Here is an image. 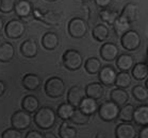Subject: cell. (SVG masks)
<instances>
[{
	"label": "cell",
	"instance_id": "obj_1",
	"mask_svg": "<svg viewBox=\"0 0 148 138\" xmlns=\"http://www.w3.org/2000/svg\"><path fill=\"white\" fill-rule=\"evenodd\" d=\"M33 121L37 128L47 131L54 126L56 122H57V115L52 107L43 106L34 113Z\"/></svg>",
	"mask_w": 148,
	"mask_h": 138
},
{
	"label": "cell",
	"instance_id": "obj_2",
	"mask_svg": "<svg viewBox=\"0 0 148 138\" xmlns=\"http://www.w3.org/2000/svg\"><path fill=\"white\" fill-rule=\"evenodd\" d=\"M119 106L115 104L114 102L104 101L100 105H98L97 111L102 121L104 122H112L118 118V113H119Z\"/></svg>",
	"mask_w": 148,
	"mask_h": 138
},
{
	"label": "cell",
	"instance_id": "obj_3",
	"mask_svg": "<svg viewBox=\"0 0 148 138\" xmlns=\"http://www.w3.org/2000/svg\"><path fill=\"white\" fill-rule=\"evenodd\" d=\"M62 63H63V65H64V67L66 69L71 71H76L82 67L83 57H82V54L78 50L68 49L63 53Z\"/></svg>",
	"mask_w": 148,
	"mask_h": 138
},
{
	"label": "cell",
	"instance_id": "obj_4",
	"mask_svg": "<svg viewBox=\"0 0 148 138\" xmlns=\"http://www.w3.org/2000/svg\"><path fill=\"white\" fill-rule=\"evenodd\" d=\"M65 92V83L60 77H51L45 83V94L48 97L57 99Z\"/></svg>",
	"mask_w": 148,
	"mask_h": 138
},
{
	"label": "cell",
	"instance_id": "obj_5",
	"mask_svg": "<svg viewBox=\"0 0 148 138\" xmlns=\"http://www.w3.org/2000/svg\"><path fill=\"white\" fill-rule=\"evenodd\" d=\"M67 30L73 38H83L88 31V24L81 17H74L68 22Z\"/></svg>",
	"mask_w": 148,
	"mask_h": 138
},
{
	"label": "cell",
	"instance_id": "obj_6",
	"mask_svg": "<svg viewBox=\"0 0 148 138\" xmlns=\"http://www.w3.org/2000/svg\"><path fill=\"white\" fill-rule=\"evenodd\" d=\"M11 124L12 128H16L18 131H25L32 124V116L24 109L16 111L11 117Z\"/></svg>",
	"mask_w": 148,
	"mask_h": 138
},
{
	"label": "cell",
	"instance_id": "obj_7",
	"mask_svg": "<svg viewBox=\"0 0 148 138\" xmlns=\"http://www.w3.org/2000/svg\"><path fill=\"white\" fill-rule=\"evenodd\" d=\"M141 36L138 31L130 30L127 31L121 36V44L125 50L135 51L141 46Z\"/></svg>",
	"mask_w": 148,
	"mask_h": 138
},
{
	"label": "cell",
	"instance_id": "obj_8",
	"mask_svg": "<svg viewBox=\"0 0 148 138\" xmlns=\"http://www.w3.org/2000/svg\"><path fill=\"white\" fill-rule=\"evenodd\" d=\"M26 32V24L20 19H11L4 26V34L8 38L17 39L20 38Z\"/></svg>",
	"mask_w": 148,
	"mask_h": 138
},
{
	"label": "cell",
	"instance_id": "obj_9",
	"mask_svg": "<svg viewBox=\"0 0 148 138\" xmlns=\"http://www.w3.org/2000/svg\"><path fill=\"white\" fill-rule=\"evenodd\" d=\"M32 14L35 19L49 26H57L61 24L63 19L62 13H58V12H40L38 9H34L32 11Z\"/></svg>",
	"mask_w": 148,
	"mask_h": 138
},
{
	"label": "cell",
	"instance_id": "obj_10",
	"mask_svg": "<svg viewBox=\"0 0 148 138\" xmlns=\"http://www.w3.org/2000/svg\"><path fill=\"white\" fill-rule=\"evenodd\" d=\"M97 74L101 84L110 87V86L114 85L115 77H116L117 72L114 69V67H112L110 65H106V66H102L100 68V70Z\"/></svg>",
	"mask_w": 148,
	"mask_h": 138
},
{
	"label": "cell",
	"instance_id": "obj_11",
	"mask_svg": "<svg viewBox=\"0 0 148 138\" xmlns=\"http://www.w3.org/2000/svg\"><path fill=\"white\" fill-rule=\"evenodd\" d=\"M99 54H100L101 60L106 62H113L118 56L119 49H118L117 45L114 43H104L100 47Z\"/></svg>",
	"mask_w": 148,
	"mask_h": 138
},
{
	"label": "cell",
	"instance_id": "obj_12",
	"mask_svg": "<svg viewBox=\"0 0 148 138\" xmlns=\"http://www.w3.org/2000/svg\"><path fill=\"white\" fill-rule=\"evenodd\" d=\"M116 138H136L138 132L136 128L130 122H121L115 128Z\"/></svg>",
	"mask_w": 148,
	"mask_h": 138
},
{
	"label": "cell",
	"instance_id": "obj_13",
	"mask_svg": "<svg viewBox=\"0 0 148 138\" xmlns=\"http://www.w3.org/2000/svg\"><path fill=\"white\" fill-rule=\"evenodd\" d=\"M85 97V91L81 86L79 85H74L71 86L67 91V102L71 105H73L74 107L77 108L81 100Z\"/></svg>",
	"mask_w": 148,
	"mask_h": 138
},
{
	"label": "cell",
	"instance_id": "obj_14",
	"mask_svg": "<svg viewBox=\"0 0 148 138\" xmlns=\"http://www.w3.org/2000/svg\"><path fill=\"white\" fill-rule=\"evenodd\" d=\"M32 11H33V5L29 0H17L14 7V12L16 14V16L21 19L31 16Z\"/></svg>",
	"mask_w": 148,
	"mask_h": 138
},
{
	"label": "cell",
	"instance_id": "obj_15",
	"mask_svg": "<svg viewBox=\"0 0 148 138\" xmlns=\"http://www.w3.org/2000/svg\"><path fill=\"white\" fill-rule=\"evenodd\" d=\"M21 84H23L25 89H27L29 91H34L37 90L42 85V79L35 73H26L23 77Z\"/></svg>",
	"mask_w": 148,
	"mask_h": 138
},
{
	"label": "cell",
	"instance_id": "obj_16",
	"mask_svg": "<svg viewBox=\"0 0 148 138\" xmlns=\"http://www.w3.org/2000/svg\"><path fill=\"white\" fill-rule=\"evenodd\" d=\"M85 96L95 100H100L104 96V87L100 82H93L85 86Z\"/></svg>",
	"mask_w": 148,
	"mask_h": 138
},
{
	"label": "cell",
	"instance_id": "obj_17",
	"mask_svg": "<svg viewBox=\"0 0 148 138\" xmlns=\"http://www.w3.org/2000/svg\"><path fill=\"white\" fill-rule=\"evenodd\" d=\"M119 16L125 18L126 20L132 24L134 21L138 20V7L135 3H132V2H129V3L125 4L123 10H121V13L119 14Z\"/></svg>",
	"mask_w": 148,
	"mask_h": 138
},
{
	"label": "cell",
	"instance_id": "obj_18",
	"mask_svg": "<svg viewBox=\"0 0 148 138\" xmlns=\"http://www.w3.org/2000/svg\"><path fill=\"white\" fill-rule=\"evenodd\" d=\"M77 108H79L83 114L88 115V116H92V115H94L97 111V108H98L97 100L92 99L90 97H84L81 100L80 103H79Z\"/></svg>",
	"mask_w": 148,
	"mask_h": 138
},
{
	"label": "cell",
	"instance_id": "obj_19",
	"mask_svg": "<svg viewBox=\"0 0 148 138\" xmlns=\"http://www.w3.org/2000/svg\"><path fill=\"white\" fill-rule=\"evenodd\" d=\"M132 121L135 122V124L145 126L148 124V105H140L134 108L133 113V119Z\"/></svg>",
	"mask_w": 148,
	"mask_h": 138
},
{
	"label": "cell",
	"instance_id": "obj_20",
	"mask_svg": "<svg viewBox=\"0 0 148 138\" xmlns=\"http://www.w3.org/2000/svg\"><path fill=\"white\" fill-rule=\"evenodd\" d=\"M38 47L33 39H26L20 45V53L27 58H33L37 55Z\"/></svg>",
	"mask_w": 148,
	"mask_h": 138
},
{
	"label": "cell",
	"instance_id": "obj_21",
	"mask_svg": "<svg viewBox=\"0 0 148 138\" xmlns=\"http://www.w3.org/2000/svg\"><path fill=\"white\" fill-rule=\"evenodd\" d=\"M60 45V38L59 35L54 32H46L42 37V46L46 50H54Z\"/></svg>",
	"mask_w": 148,
	"mask_h": 138
},
{
	"label": "cell",
	"instance_id": "obj_22",
	"mask_svg": "<svg viewBox=\"0 0 148 138\" xmlns=\"http://www.w3.org/2000/svg\"><path fill=\"white\" fill-rule=\"evenodd\" d=\"M21 108L29 114H33L40 108V100L34 94H27L21 100Z\"/></svg>",
	"mask_w": 148,
	"mask_h": 138
},
{
	"label": "cell",
	"instance_id": "obj_23",
	"mask_svg": "<svg viewBox=\"0 0 148 138\" xmlns=\"http://www.w3.org/2000/svg\"><path fill=\"white\" fill-rule=\"evenodd\" d=\"M134 65V58L131 54L123 53L118 54L116 57V66L121 71H129Z\"/></svg>",
	"mask_w": 148,
	"mask_h": 138
},
{
	"label": "cell",
	"instance_id": "obj_24",
	"mask_svg": "<svg viewBox=\"0 0 148 138\" xmlns=\"http://www.w3.org/2000/svg\"><path fill=\"white\" fill-rule=\"evenodd\" d=\"M15 56V48L11 43L4 41L0 44V62L9 63Z\"/></svg>",
	"mask_w": 148,
	"mask_h": 138
},
{
	"label": "cell",
	"instance_id": "obj_25",
	"mask_svg": "<svg viewBox=\"0 0 148 138\" xmlns=\"http://www.w3.org/2000/svg\"><path fill=\"white\" fill-rule=\"evenodd\" d=\"M110 99L112 102H114L121 107L129 101V94L123 88H114L110 92Z\"/></svg>",
	"mask_w": 148,
	"mask_h": 138
},
{
	"label": "cell",
	"instance_id": "obj_26",
	"mask_svg": "<svg viewBox=\"0 0 148 138\" xmlns=\"http://www.w3.org/2000/svg\"><path fill=\"white\" fill-rule=\"evenodd\" d=\"M132 77H134L136 81H143L147 79L148 74V66L147 63L144 62H140L136 64L133 65V67L131 68Z\"/></svg>",
	"mask_w": 148,
	"mask_h": 138
},
{
	"label": "cell",
	"instance_id": "obj_27",
	"mask_svg": "<svg viewBox=\"0 0 148 138\" xmlns=\"http://www.w3.org/2000/svg\"><path fill=\"white\" fill-rule=\"evenodd\" d=\"M75 109H76V107L71 105L68 102H65V103H62V104L58 106L56 115L60 119H62L63 121H68L71 116H73V114H74Z\"/></svg>",
	"mask_w": 148,
	"mask_h": 138
},
{
	"label": "cell",
	"instance_id": "obj_28",
	"mask_svg": "<svg viewBox=\"0 0 148 138\" xmlns=\"http://www.w3.org/2000/svg\"><path fill=\"white\" fill-rule=\"evenodd\" d=\"M92 35L97 41H106L109 38L110 35V30H109L108 26L104 24H99L95 26L93 31H92Z\"/></svg>",
	"mask_w": 148,
	"mask_h": 138
},
{
	"label": "cell",
	"instance_id": "obj_29",
	"mask_svg": "<svg viewBox=\"0 0 148 138\" xmlns=\"http://www.w3.org/2000/svg\"><path fill=\"white\" fill-rule=\"evenodd\" d=\"M134 105L130 103H126L119 108L118 118L121 122H131L133 119V113H134Z\"/></svg>",
	"mask_w": 148,
	"mask_h": 138
},
{
	"label": "cell",
	"instance_id": "obj_30",
	"mask_svg": "<svg viewBox=\"0 0 148 138\" xmlns=\"http://www.w3.org/2000/svg\"><path fill=\"white\" fill-rule=\"evenodd\" d=\"M131 83H132V79L128 71H121V72H118L116 74L114 85L117 88L126 89V88L130 87Z\"/></svg>",
	"mask_w": 148,
	"mask_h": 138
},
{
	"label": "cell",
	"instance_id": "obj_31",
	"mask_svg": "<svg viewBox=\"0 0 148 138\" xmlns=\"http://www.w3.org/2000/svg\"><path fill=\"white\" fill-rule=\"evenodd\" d=\"M130 22H128V21L126 20L125 18H123V17L118 16L116 19H115V21L113 22V30H114L115 34L117 35V36H121L124 33H126L127 31H129L130 29H131V26H130Z\"/></svg>",
	"mask_w": 148,
	"mask_h": 138
},
{
	"label": "cell",
	"instance_id": "obj_32",
	"mask_svg": "<svg viewBox=\"0 0 148 138\" xmlns=\"http://www.w3.org/2000/svg\"><path fill=\"white\" fill-rule=\"evenodd\" d=\"M101 67H102L101 61L97 57H88L84 63L85 71L88 74H97Z\"/></svg>",
	"mask_w": 148,
	"mask_h": 138
},
{
	"label": "cell",
	"instance_id": "obj_33",
	"mask_svg": "<svg viewBox=\"0 0 148 138\" xmlns=\"http://www.w3.org/2000/svg\"><path fill=\"white\" fill-rule=\"evenodd\" d=\"M77 128L68 125L66 122H62L59 128V136L60 138H76L77 136Z\"/></svg>",
	"mask_w": 148,
	"mask_h": 138
},
{
	"label": "cell",
	"instance_id": "obj_34",
	"mask_svg": "<svg viewBox=\"0 0 148 138\" xmlns=\"http://www.w3.org/2000/svg\"><path fill=\"white\" fill-rule=\"evenodd\" d=\"M99 16H100L101 20L103 21V22L112 26L113 22L115 21V19L119 16V14H118V12H116V11L110 10L108 7H106V9H102V10L100 11Z\"/></svg>",
	"mask_w": 148,
	"mask_h": 138
},
{
	"label": "cell",
	"instance_id": "obj_35",
	"mask_svg": "<svg viewBox=\"0 0 148 138\" xmlns=\"http://www.w3.org/2000/svg\"><path fill=\"white\" fill-rule=\"evenodd\" d=\"M132 94L136 101L146 102L148 99V88H146L143 85H135L132 88Z\"/></svg>",
	"mask_w": 148,
	"mask_h": 138
},
{
	"label": "cell",
	"instance_id": "obj_36",
	"mask_svg": "<svg viewBox=\"0 0 148 138\" xmlns=\"http://www.w3.org/2000/svg\"><path fill=\"white\" fill-rule=\"evenodd\" d=\"M90 117H91V116H88V115L83 114L79 108H76L73 116H71V119H69V121L77 125H84L90 121Z\"/></svg>",
	"mask_w": 148,
	"mask_h": 138
},
{
	"label": "cell",
	"instance_id": "obj_37",
	"mask_svg": "<svg viewBox=\"0 0 148 138\" xmlns=\"http://www.w3.org/2000/svg\"><path fill=\"white\" fill-rule=\"evenodd\" d=\"M16 1L17 0H0V12L4 14L13 12Z\"/></svg>",
	"mask_w": 148,
	"mask_h": 138
},
{
	"label": "cell",
	"instance_id": "obj_38",
	"mask_svg": "<svg viewBox=\"0 0 148 138\" xmlns=\"http://www.w3.org/2000/svg\"><path fill=\"white\" fill-rule=\"evenodd\" d=\"M1 138H23V135H21V132L16 128H10L2 132Z\"/></svg>",
	"mask_w": 148,
	"mask_h": 138
},
{
	"label": "cell",
	"instance_id": "obj_39",
	"mask_svg": "<svg viewBox=\"0 0 148 138\" xmlns=\"http://www.w3.org/2000/svg\"><path fill=\"white\" fill-rule=\"evenodd\" d=\"M25 138H44V134H42L40 131H35V130H31L26 134Z\"/></svg>",
	"mask_w": 148,
	"mask_h": 138
},
{
	"label": "cell",
	"instance_id": "obj_40",
	"mask_svg": "<svg viewBox=\"0 0 148 138\" xmlns=\"http://www.w3.org/2000/svg\"><path fill=\"white\" fill-rule=\"evenodd\" d=\"M95 4L100 9H106L109 7L110 4L112 3V0H94Z\"/></svg>",
	"mask_w": 148,
	"mask_h": 138
},
{
	"label": "cell",
	"instance_id": "obj_41",
	"mask_svg": "<svg viewBox=\"0 0 148 138\" xmlns=\"http://www.w3.org/2000/svg\"><path fill=\"white\" fill-rule=\"evenodd\" d=\"M138 138H148V128L147 125L143 126L140 133H138Z\"/></svg>",
	"mask_w": 148,
	"mask_h": 138
},
{
	"label": "cell",
	"instance_id": "obj_42",
	"mask_svg": "<svg viewBox=\"0 0 148 138\" xmlns=\"http://www.w3.org/2000/svg\"><path fill=\"white\" fill-rule=\"evenodd\" d=\"M7 91V85L3 81L0 80V97H2Z\"/></svg>",
	"mask_w": 148,
	"mask_h": 138
},
{
	"label": "cell",
	"instance_id": "obj_43",
	"mask_svg": "<svg viewBox=\"0 0 148 138\" xmlns=\"http://www.w3.org/2000/svg\"><path fill=\"white\" fill-rule=\"evenodd\" d=\"M44 138H59L58 136L53 134V133H51V132H47V133H45L44 134Z\"/></svg>",
	"mask_w": 148,
	"mask_h": 138
},
{
	"label": "cell",
	"instance_id": "obj_44",
	"mask_svg": "<svg viewBox=\"0 0 148 138\" xmlns=\"http://www.w3.org/2000/svg\"><path fill=\"white\" fill-rule=\"evenodd\" d=\"M3 27H4V21L2 19V17L0 16V31L3 29Z\"/></svg>",
	"mask_w": 148,
	"mask_h": 138
},
{
	"label": "cell",
	"instance_id": "obj_45",
	"mask_svg": "<svg viewBox=\"0 0 148 138\" xmlns=\"http://www.w3.org/2000/svg\"><path fill=\"white\" fill-rule=\"evenodd\" d=\"M95 138H106V135L103 133H97V135L95 136Z\"/></svg>",
	"mask_w": 148,
	"mask_h": 138
},
{
	"label": "cell",
	"instance_id": "obj_46",
	"mask_svg": "<svg viewBox=\"0 0 148 138\" xmlns=\"http://www.w3.org/2000/svg\"><path fill=\"white\" fill-rule=\"evenodd\" d=\"M47 1H49V2H54V1H58V0H47Z\"/></svg>",
	"mask_w": 148,
	"mask_h": 138
},
{
	"label": "cell",
	"instance_id": "obj_47",
	"mask_svg": "<svg viewBox=\"0 0 148 138\" xmlns=\"http://www.w3.org/2000/svg\"><path fill=\"white\" fill-rule=\"evenodd\" d=\"M81 1H88V0H81Z\"/></svg>",
	"mask_w": 148,
	"mask_h": 138
}]
</instances>
